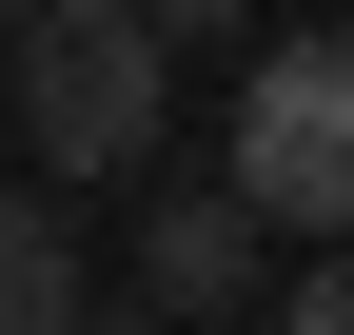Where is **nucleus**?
I'll return each mask as SVG.
<instances>
[{"label": "nucleus", "instance_id": "nucleus-1", "mask_svg": "<svg viewBox=\"0 0 354 335\" xmlns=\"http://www.w3.org/2000/svg\"><path fill=\"white\" fill-rule=\"evenodd\" d=\"M0 99H20V158H39V178H138V158H158V99H177V60L138 39V0H20Z\"/></svg>", "mask_w": 354, "mask_h": 335}, {"label": "nucleus", "instance_id": "nucleus-2", "mask_svg": "<svg viewBox=\"0 0 354 335\" xmlns=\"http://www.w3.org/2000/svg\"><path fill=\"white\" fill-rule=\"evenodd\" d=\"M216 197H236L256 237H354V39H276V60L236 79V158H216Z\"/></svg>", "mask_w": 354, "mask_h": 335}, {"label": "nucleus", "instance_id": "nucleus-3", "mask_svg": "<svg viewBox=\"0 0 354 335\" xmlns=\"http://www.w3.org/2000/svg\"><path fill=\"white\" fill-rule=\"evenodd\" d=\"M256 257H276V237H256L236 197H158V217H138V296H158V316H197V335L256 296Z\"/></svg>", "mask_w": 354, "mask_h": 335}, {"label": "nucleus", "instance_id": "nucleus-4", "mask_svg": "<svg viewBox=\"0 0 354 335\" xmlns=\"http://www.w3.org/2000/svg\"><path fill=\"white\" fill-rule=\"evenodd\" d=\"M0 335H79V237H59V197H0Z\"/></svg>", "mask_w": 354, "mask_h": 335}, {"label": "nucleus", "instance_id": "nucleus-5", "mask_svg": "<svg viewBox=\"0 0 354 335\" xmlns=\"http://www.w3.org/2000/svg\"><path fill=\"white\" fill-rule=\"evenodd\" d=\"M276 335H354V237H335L315 276H295V316H276Z\"/></svg>", "mask_w": 354, "mask_h": 335}, {"label": "nucleus", "instance_id": "nucleus-6", "mask_svg": "<svg viewBox=\"0 0 354 335\" xmlns=\"http://www.w3.org/2000/svg\"><path fill=\"white\" fill-rule=\"evenodd\" d=\"M0 39H20V0H0Z\"/></svg>", "mask_w": 354, "mask_h": 335}, {"label": "nucleus", "instance_id": "nucleus-7", "mask_svg": "<svg viewBox=\"0 0 354 335\" xmlns=\"http://www.w3.org/2000/svg\"><path fill=\"white\" fill-rule=\"evenodd\" d=\"M216 335H236V316H216Z\"/></svg>", "mask_w": 354, "mask_h": 335}]
</instances>
